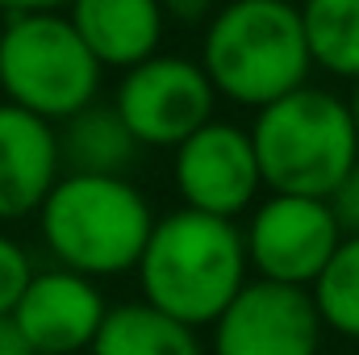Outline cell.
<instances>
[{"mask_svg": "<svg viewBox=\"0 0 359 355\" xmlns=\"http://www.w3.org/2000/svg\"><path fill=\"white\" fill-rule=\"evenodd\" d=\"M322 326L313 288L255 276L213 322V355H318Z\"/></svg>", "mask_w": 359, "mask_h": 355, "instance_id": "cell-8", "label": "cell"}, {"mask_svg": "<svg viewBox=\"0 0 359 355\" xmlns=\"http://www.w3.org/2000/svg\"><path fill=\"white\" fill-rule=\"evenodd\" d=\"M138 134L121 117L117 105L92 100L80 113L59 121V155L63 172H88V176H126L138 155Z\"/></svg>", "mask_w": 359, "mask_h": 355, "instance_id": "cell-13", "label": "cell"}, {"mask_svg": "<svg viewBox=\"0 0 359 355\" xmlns=\"http://www.w3.org/2000/svg\"><path fill=\"white\" fill-rule=\"evenodd\" d=\"M313 63L339 80H359V0H305Z\"/></svg>", "mask_w": 359, "mask_h": 355, "instance_id": "cell-15", "label": "cell"}, {"mask_svg": "<svg viewBox=\"0 0 359 355\" xmlns=\"http://www.w3.org/2000/svg\"><path fill=\"white\" fill-rule=\"evenodd\" d=\"M264 184L271 192L330 196L359 159L351 100L301 84L255 113L251 126Z\"/></svg>", "mask_w": 359, "mask_h": 355, "instance_id": "cell-4", "label": "cell"}, {"mask_svg": "<svg viewBox=\"0 0 359 355\" xmlns=\"http://www.w3.org/2000/svg\"><path fill=\"white\" fill-rule=\"evenodd\" d=\"M88 355H205L196 326L180 322L176 314L142 301L113 305L104 326L96 330Z\"/></svg>", "mask_w": 359, "mask_h": 355, "instance_id": "cell-14", "label": "cell"}, {"mask_svg": "<svg viewBox=\"0 0 359 355\" xmlns=\"http://www.w3.org/2000/svg\"><path fill=\"white\" fill-rule=\"evenodd\" d=\"M0 100H4V80H0Z\"/></svg>", "mask_w": 359, "mask_h": 355, "instance_id": "cell-23", "label": "cell"}, {"mask_svg": "<svg viewBox=\"0 0 359 355\" xmlns=\"http://www.w3.org/2000/svg\"><path fill=\"white\" fill-rule=\"evenodd\" d=\"M217 88L205 72V63L180 59V55H151L138 67H130L117 84L113 105L130 121L142 147H172L192 138L205 121H213Z\"/></svg>", "mask_w": 359, "mask_h": 355, "instance_id": "cell-7", "label": "cell"}, {"mask_svg": "<svg viewBox=\"0 0 359 355\" xmlns=\"http://www.w3.org/2000/svg\"><path fill=\"white\" fill-rule=\"evenodd\" d=\"M264 184L259 151L251 130L230 126V121H205L192 138L176 147V188L184 205L217 213V217H238Z\"/></svg>", "mask_w": 359, "mask_h": 355, "instance_id": "cell-9", "label": "cell"}, {"mask_svg": "<svg viewBox=\"0 0 359 355\" xmlns=\"http://www.w3.org/2000/svg\"><path fill=\"white\" fill-rule=\"evenodd\" d=\"M59 180L63 155L55 121L0 100V222L38 213Z\"/></svg>", "mask_w": 359, "mask_h": 355, "instance_id": "cell-11", "label": "cell"}, {"mask_svg": "<svg viewBox=\"0 0 359 355\" xmlns=\"http://www.w3.org/2000/svg\"><path fill=\"white\" fill-rule=\"evenodd\" d=\"M213 4H217V0H163L168 17H172V21H184V25L213 17Z\"/></svg>", "mask_w": 359, "mask_h": 355, "instance_id": "cell-20", "label": "cell"}, {"mask_svg": "<svg viewBox=\"0 0 359 355\" xmlns=\"http://www.w3.org/2000/svg\"><path fill=\"white\" fill-rule=\"evenodd\" d=\"M104 63L96 59L72 13H13L0 29V80L4 100L63 121L96 100Z\"/></svg>", "mask_w": 359, "mask_h": 355, "instance_id": "cell-5", "label": "cell"}, {"mask_svg": "<svg viewBox=\"0 0 359 355\" xmlns=\"http://www.w3.org/2000/svg\"><path fill=\"white\" fill-rule=\"evenodd\" d=\"M13 318L38 355H84L109 318V305L92 276L59 264L50 272H34Z\"/></svg>", "mask_w": 359, "mask_h": 355, "instance_id": "cell-10", "label": "cell"}, {"mask_svg": "<svg viewBox=\"0 0 359 355\" xmlns=\"http://www.w3.org/2000/svg\"><path fill=\"white\" fill-rule=\"evenodd\" d=\"M42 8H72V0H0V13H42Z\"/></svg>", "mask_w": 359, "mask_h": 355, "instance_id": "cell-21", "label": "cell"}, {"mask_svg": "<svg viewBox=\"0 0 359 355\" xmlns=\"http://www.w3.org/2000/svg\"><path fill=\"white\" fill-rule=\"evenodd\" d=\"M351 117H355V130H359V80H355V92H351Z\"/></svg>", "mask_w": 359, "mask_h": 355, "instance_id": "cell-22", "label": "cell"}, {"mask_svg": "<svg viewBox=\"0 0 359 355\" xmlns=\"http://www.w3.org/2000/svg\"><path fill=\"white\" fill-rule=\"evenodd\" d=\"M72 21L104 67H138L159 55L168 8L163 0H72Z\"/></svg>", "mask_w": 359, "mask_h": 355, "instance_id": "cell-12", "label": "cell"}, {"mask_svg": "<svg viewBox=\"0 0 359 355\" xmlns=\"http://www.w3.org/2000/svg\"><path fill=\"white\" fill-rule=\"evenodd\" d=\"M38 217H42V243L50 247L55 264L84 272L92 280L138 272V260L159 222L147 196L126 176H88V172H63Z\"/></svg>", "mask_w": 359, "mask_h": 355, "instance_id": "cell-3", "label": "cell"}, {"mask_svg": "<svg viewBox=\"0 0 359 355\" xmlns=\"http://www.w3.org/2000/svg\"><path fill=\"white\" fill-rule=\"evenodd\" d=\"M343 239H347V230H343L330 196L271 192L251 213L247 255H251L255 276L313 288L318 276L339 255Z\"/></svg>", "mask_w": 359, "mask_h": 355, "instance_id": "cell-6", "label": "cell"}, {"mask_svg": "<svg viewBox=\"0 0 359 355\" xmlns=\"http://www.w3.org/2000/svg\"><path fill=\"white\" fill-rule=\"evenodd\" d=\"M247 234L234 217L184 205L159 217L138 260L142 297L188 326H213L247 284Z\"/></svg>", "mask_w": 359, "mask_h": 355, "instance_id": "cell-1", "label": "cell"}, {"mask_svg": "<svg viewBox=\"0 0 359 355\" xmlns=\"http://www.w3.org/2000/svg\"><path fill=\"white\" fill-rule=\"evenodd\" d=\"M29 280H34L29 255H25L8 234H0V314H13V309L21 305Z\"/></svg>", "mask_w": 359, "mask_h": 355, "instance_id": "cell-17", "label": "cell"}, {"mask_svg": "<svg viewBox=\"0 0 359 355\" xmlns=\"http://www.w3.org/2000/svg\"><path fill=\"white\" fill-rule=\"evenodd\" d=\"M330 205H334L343 230L347 234H359V159H355V168L339 180V188L330 192Z\"/></svg>", "mask_w": 359, "mask_h": 355, "instance_id": "cell-18", "label": "cell"}, {"mask_svg": "<svg viewBox=\"0 0 359 355\" xmlns=\"http://www.w3.org/2000/svg\"><path fill=\"white\" fill-rule=\"evenodd\" d=\"M0 355H38V347L29 343V335L13 314H0Z\"/></svg>", "mask_w": 359, "mask_h": 355, "instance_id": "cell-19", "label": "cell"}, {"mask_svg": "<svg viewBox=\"0 0 359 355\" xmlns=\"http://www.w3.org/2000/svg\"><path fill=\"white\" fill-rule=\"evenodd\" d=\"M201 63L217 96L264 109L309 80L313 51L305 13L292 0H230L222 4L201 42Z\"/></svg>", "mask_w": 359, "mask_h": 355, "instance_id": "cell-2", "label": "cell"}, {"mask_svg": "<svg viewBox=\"0 0 359 355\" xmlns=\"http://www.w3.org/2000/svg\"><path fill=\"white\" fill-rule=\"evenodd\" d=\"M313 297H318V309H322L326 326L359 343V234L343 239L339 255L318 276Z\"/></svg>", "mask_w": 359, "mask_h": 355, "instance_id": "cell-16", "label": "cell"}]
</instances>
